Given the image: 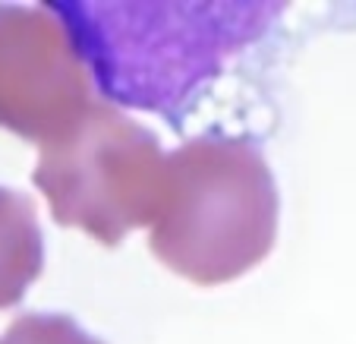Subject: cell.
<instances>
[{
  "label": "cell",
  "instance_id": "3",
  "mask_svg": "<svg viewBox=\"0 0 356 344\" xmlns=\"http://www.w3.org/2000/svg\"><path fill=\"white\" fill-rule=\"evenodd\" d=\"M38 149L32 183L60 228L117 247L129 230L155 221L168 155L152 130L114 104L92 102L67 133Z\"/></svg>",
  "mask_w": 356,
  "mask_h": 344
},
{
  "label": "cell",
  "instance_id": "1",
  "mask_svg": "<svg viewBox=\"0 0 356 344\" xmlns=\"http://www.w3.org/2000/svg\"><path fill=\"white\" fill-rule=\"evenodd\" d=\"M277 237V187L249 139L195 136L164 158L148 250L193 284H227L256 269Z\"/></svg>",
  "mask_w": 356,
  "mask_h": 344
},
{
  "label": "cell",
  "instance_id": "5",
  "mask_svg": "<svg viewBox=\"0 0 356 344\" xmlns=\"http://www.w3.org/2000/svg\"><path fill=\"white\" fill-rule=\"evenodd\" d=\"M44 265V237L29 196L0 187V310L22 300Z\"/></svg>",
  "mask_w": 356,
  "mask_h": 344
},
{
  "label": "cell",
  "instance_id": "2",
  "mask_svg": "<svg viewBox=\"0 0 356 344\" xmlns=\"http://www.w3.org/2000/svg\"><path fill=\"white\" fill-rule=\"evenodd\" d=\"M73 32L88 73L133 54V67L101 82L111 98L145 111H168L221 61L262 32L265 13L281 7L215 3V7H114V3H54Z\"/></svg>",
  "mask_w": 356,
  "mask_h": 344
},
{
  "label": "cell",
  "instance_id": "6",
  "mask_svg": "<svg viewBox=\"0 0 356 344\" xmlns=\"http://www.w3.org/2000/svg\"><path fill=\"white\" fill-rule=\"evenodd\" d=\"M0 344H104L92 338L76 319L63 313H26L16 316Z\"/></svg>",
  "mask_w": 356,
  "mask_h": 344
},
{
  "label": "cell",
  "instance_id": "4",
  "mask_svg": "<svg viewBox=\"0 0 356 344\" xmlns=\"http://www.w3.org/2000/svg\"><path fill=\"white\" fill-rule=\"evenodd\" d=\"M92 102V73L60 13L0 3V127L47 146Z\"/></svg>",
  "mask_w": 356,
  "mask_h": 344
}]
</instances>
